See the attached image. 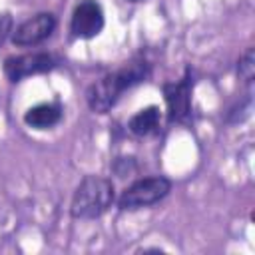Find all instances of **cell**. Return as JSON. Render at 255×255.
I'll use <instances>...</instances> for the list:
<instances>
[{
    "instance_id": "6da1fadb",
    "label": "cell",
    "mask_w": 255,
    "mask_h": 255,
    "mask_svg": "<svg viewBox=\"0 0 255 255\" xmlns=\"http://www.w3.org/2000/svg\"><path fill=\"white\" fill-rule=\"evenodd\" d=\"M147 76H149V64L145 60H133L122 66L120 70L96 80L86 90V102L92 112L106 114L118 104V100L122 98L126 90L133 88L135 84L145 82Z\"/></svg>"
},
{
    "instance_id": "7a4b0ae2",
    "label": "cell",
    "mask_w": 255,
    "mask_h": 255,
    "mask_svg": "<svg viewBox=\"0 0 255 255\" xmlns=\"http://www.w3.org/2000/svg\"><path fill=\"white\" fill-rule=\"evenodd\" d=\"M116 191L112 179L102 175H86L74 191L70 213L76 219H96L112 207Z\"/></svg>"
},
{
    "instance_id": "3957f363",
    "label": "cell",
    "mask_w": 255,
    "mask_h": 255,
    "mask_svg": "<svg viewBox=\"0 0 255 255\" xmlns=\"http://www.w3.org/2000/svg\"><path fill=\"white\" fill-rule=\"evenodd\" d=\"M169 189H171V181L163 175L137 179L122 191L118 199V207L122 211H137V209L155 205L169 193Z\"/></svg>"
},
{
    "instance_id": "277c9868",
    "label": "cell",
    "mask_w": 255,
    "mask_h": 255,
    "mask_svg": "<svg viewBox=\"0 0 255 255\" xmlns=\"http://www.w3.org/2000/svg\"><path fill=\"white\" fill-rule=\"evenodd\" d=\"M56 66V58L46 52H32V54H20L10 56L4 62V74L10 82H20L34 74L50 72Z\"/></svg>"
},
{
    "instance_id": "5b68a950",
    "label": "cell",
    "mask_w": 255,
    "mask_h": 255,
    "mask_svg": "<svg viewBox=\"0 0 255 255\" xmlns=\"http://www.w3.org/2000/svg\"><path fill=\"white\" fill-rule=\"evenodd\" d=\"M191 88H193V80H191L189 70H185L181 80L169 82L163 86V96H165V104H167V112H169L171 122L185 124L189 120V116H191Z\"/></svg>"
},
{
    "instance_id": "8992f818",
    "label": "cell",
    "mask_w": 255,
    "mask_h": 255,
    "mask_svg": "<svg viewBox=\"0 0 255 255\" xmlns=\"http://www.w3.org/2000/svg\"><path fill=\"white\" fill-rule=\"evenodd\" d=\"M104 28V10L96 0H80L72 12L70 30L76 38H96Z\"/></svg>"
},
{
    "instance_id": "52a82bcc",
    "label": "cell",
    "mask_w": 255,
    "mask_h": 255,
    "mask_svg": "<svg viewBox=\"0 0 255 255\" xmlns=\"http://www.w3.org/2000/svg\"><path fill=\"white\" fill-rule=\"evenodd\" d=\"M56 28V18L50 12H40L28 20H24L20 26L12 30V42L16 46H36L52 36Z\"/></svg>"
},
{
    "instance_id": "ba28073f",
    "label": "cell",
    "mask_w": 255,
    "mask_h": 255,
    "mask_svg": "<svg viewBox=\"0 0 255 255\" xmlns=\"http://www.w3.org/2000/svg\"><path fill=\"white\" fill-rule=\"evenodd\" d=\"M62 120V110L58 104H38L24 114V124L34 129H50Z\"/></svg>"
},
{
    "instance_id": "9c48e42d",
    "label": "cell",
    "mask_w": 255,
    "mask_h": 255,
    "mask_svg": "<svg viewBox=\"0 0 255 255\" xmlns=\"http://www.w3.org/2000/svg\"><path fill=\"white\" fill-rule=\"evenodd\" d=\"M128 128L133 135H149L159 128V108L157 106H147L143 110H139L137 114H133L128 122Z\"/></svg>"
},
{
    "instance_id": "30bf717a",
    "label": "cell",
    "mask_w": 255,
    "mask_h": 255,
    "mask_svg": "<svg viewBox=\"0 0 255 255\" xmlns=\"http://www.w3.org/2000/svg\"><path fill=\"white\" fill-rule=\"evenodd\" d=\"M237 74L243 82H253V76H255V54H253V48H249L241 60H239V66H237Z\"/></svg>"
},
{
    "instance_id": "8fae6325",
    "label": "cell",
    "mask_w": 255,
    "mask_h": 255,
    "mask_svg": "<svg viewBox=\"0 0 255 255\" xmlns=\"http://www.w3.org/2000/svg\"><path fill=\"white\" fill-rule=\"evenodd\" d=\"M12 30H14V20H12V16H10L8 12L0 14V44H4V40L12 34Z\"/></svg>"
},
{
    "instance_id": "7c38bea8",
    "label": "cell",
    "mask_w": 255,
    "mask_h": 255,
    "mask_svg": "<svg viewBox=\"0 0 255 255\" xmlns=\"http://www.w3.org/2000/svg\"><path fill=\"white\" fill-rule=\"evenodd\" d=\"M129 2H139V0H129Z\"/></svg>"
}]
</instances>
